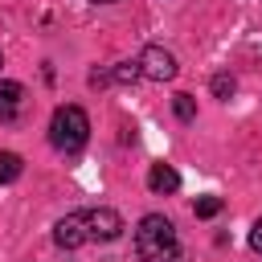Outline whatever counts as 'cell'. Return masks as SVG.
<instances>
[{"instance_id": "cell-1", "label": "cell", "mask_w": 262, "mask_h": 262, "mask_svg": "<svg viewBox=\"0 0 262 262\" xmlns=\"http://www.w3.org/2000/svg\"><path fill=\"white\" fill-rule=\"evenodd\" d=\"M123 233V217L106 205L98 209H78V213H66L57 225H53V242L61 250H78L86 242H115Z\"/></svg>"}, {"instance_id": "cell-2", "label": "cell", "mask_w": 262, "mask_h": 262, "mask_svg": "<svg viewBox=\"0 0 262 262\" xmlns=\"http://www.w3.org/2000/svg\"><path fill=\"white\" fill-rule=\"evenodd\" d=\"M135 254H139V262H176L180 258L176 229L164 213H147L135 225Z\"/></svg>"}, {"instance_id": "cell-3", "label": "cell", "mask_w": 262, "mask_h": 262, "mask_svg": "<svg viewBox=\"0 0 262 262\" xmlns=\"http://www.w3.org/2000/svg\"><path fill=\"white\" fill-rule=\"evenodd\" d=\"M86 139H90V119H86V111H82L78 102L57 106L53 119H49V143H53L61 156H78V151L86 147Z\"/></svg>"}, {"instance_id": "cell-4", "label": "cell", "mask_w": 262, "mask_h": 262, "mask_svg": "<svg viewBox=\"0 0 262 262\" xmlns=\"http://www.w3.org/2000/svg\"><path fill=\"white\" fill-rule=\"evenodd\" d=\"M135 61H139V74H143L147 82H172L176 70H180V66H176V53L164 49V45H143Z\"/></svg>"}, {"instance_id": "cell-5", "label": "cell", "mask_w": 262, "mask_h": 262, "mask_svg": "<svg viewBox=\"0 0 262 262\" xmlns=\"http://www.w3.org/2000/svg\"><path fill=\"white\" fill-rule=\"evenodd\" d=\"M20 115H25V86L0 82V123H16Z\"/></svg>"}, {"instance_id": "cell-6", "label": "cell", "mask_w": 262, "mask_h": 262, "mask_svg": "<svg viewBox=\"0 0 262 262\" xmlns=\"http://www.w3.org/2000/svg\"><path fill=\"white\" fill-rule=\"evenodd\" d=\"M135 78H143V74H139V61H119V66H111V70H94V74H90V86H94V90H102V86L135 82Z\"/></svg>"}, {"instance_id": "cell-7", "label": "cell", "mask_w": 262, "mask_h": 262, "mask_svg": "<svg viewBox=\"0 0 262 262\" xmlns=\"http://www.w3.org/2000/svg\"><path fill=\"white\" fill-rule=\"evenodd\" d=\"M147 188H151L156 196H168V192L180 188V172H176L172 164H151V168H147Z\"/></svg>"}, {"instance_id": "cell-8", "label": "cell", "mask_w": 262, "mask_h": 262, "mask_svg": "<svg viewBox=\"0 0 262 262\" xmlns=\"http://www.w3.org/2000/svg\"><path fill=\"white\" fill-rule=\"evenodd\" d=\"M20 172H25V160H20L16 151H0V184L20 180Z\"/></svg>"}, {"instance_id": "cell-9", "label": "cell", "mask_w": 262, "mask_h": 262, "mask_svg": "<svg viewBox=\"0 0 262 262\" xmlns=\"http://www.w3.org/2000/svg\"><path fill=\"white\" fill-rule=\"evenodd\" d=\"M172 111H176L180 123H192V119H196V102H192V94H176V98H172Z\"/></svg>"}, {"instance_id": "cell-10", "label": "cell", "mask_w": 262, "mask_h": 262, "mask_svg": "<svg viewBox=\"0 0 262 262\" xmlns=\"http://www.w3.org/2000/svg\"><path fill=\"white\" fill-rule=\"evenodd\" d=\"M209 90H213V98H229V94L237 90V82H233V74H213Z\"/></svg>"}, {"instance_id": "cell-11", "label": "cell", "mask_w": 262, "mask_h": 262, "mask_svg": "<svg viewBox=\"0 0 262 262\" xmlns=\"http://www.w3.org/2000/svg\"><path fill=\"white\" fill-rule=\"evenodd\" d=\"M221 209H225V201H221V196H201V201L192 205V213H196V217H217Z\"/></svg>"}, {"instance_id": "cell-12", "label": "cell", "mask_w": 262, "mask_h": 262, "mask_svg": "<svg viewBox=\"0 0 262 262\" xmlns=\"http://www.w3.org/2000/svg\"><path fill=\"white\" fill-rule=\"evenodd\" d=\"M250 250H258L262 254V217L254 221V229H250Z\"/></svg>"}, {"instance_id": "cell-13", "label": "cell", "mask_w": 262, "mask_h": 262, "mask_svg": "<svg viewBox=\"0 0 262 262\" xmlns=\"http://www.w3.org/2000/svg\"><path fill=\"white\" fill-rule=\"evenodd\" d=\"M90 4H119V0H90Z\"/></svg>"}, {"instance_id": "cell-14", "label": "cell", "mask_w": 262, "mask_h": 262, "mask_svg": "<svg viewBox=\"0 0 262 262\" xmlns=\"http://www.w3.org/2000/svg\"><path fill=\"white\" fill-rule=\"evenodd\" d=\"M0 66H4V57H0Z\"/></svg>"}]
</instances>
